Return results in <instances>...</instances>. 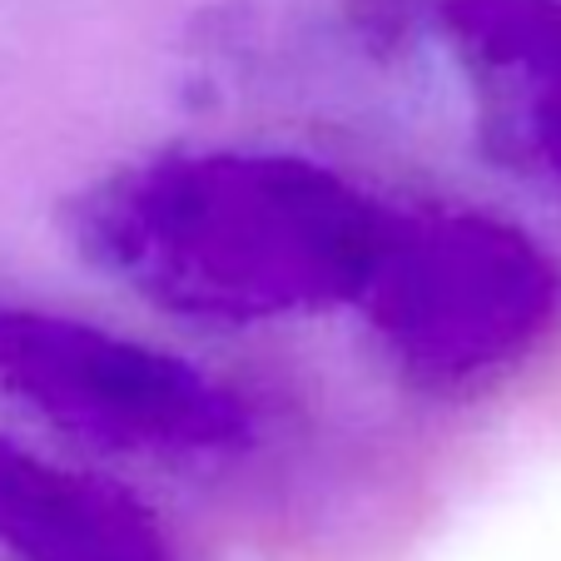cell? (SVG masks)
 <instances>
[{"label":"cell","mask_w":561,"mask_h":561,"mask_svg":"<svg viewBox=\"0 0 561 561\" xmlns=\"http://www.w3.org/2000/svg\"><path fill=\"white\" fill-rule=\"evenodd\" d=\"M477 159L531 204L561 209V0H427Z\"/></svg>","instance_id":"4"},{"label":"cell","mask_w":561,"mask_h":561,"mask_svg":"<svg viewBox=\"0 0 561 561\" xmlns=\"http://www.w3.org/2000/svg\"><path fill=\"white\" fill-rule=\"evenodd\" d=\"M348 313L408 398L482 403L557 339L561 259L488 204H392Z\"/></svg>","instance_id":"2"},{"label":"cell","mask_w":561,"mask_h":561,"mask_svg":"<svg viewBox=\"0 0 561 561\" xmlns=\"http://www.w3.org/2000/svg\"><path fill=\"white\" fill-rule=\"evenodd\" d=\"M0 408L100 467L209 477L264 447V413L233 378L15 288H0Z\"/></svg>","instance_id":"3"},{"label":"cell","mask_w":561,"mask_h":561,"mask_svg":"<svg viewBox=\"0 0 561 561\" xmlns=\"http://www.w3.org/2000/svg\"><path fill=\"white\" fill-rule=\"evenodd\" d=\"M0 561H190L115 467L0 427Z\"/></svg>","instance_id":"5"},{"label":"cell","mask_w":561,"mask_h":561,"mask_svg":"<svg viewBox=\"0 0 561 561\" xmlns=\"http://www.w3.org/2000/svg\"><path fill=\"white\" fill-rule=\"evenodd\" d=\"M392 204L278 145H170L90 174L60 204L70 254L145 313L259 333L348 313Z\"/></svg>","instance_id":"1"}]
</instances>
